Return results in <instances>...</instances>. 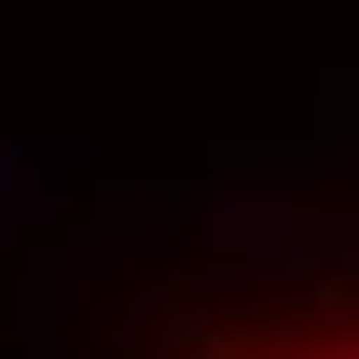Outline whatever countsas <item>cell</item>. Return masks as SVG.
<instances>
[{"mask_svg":"<svg viewBox=\"0 0 359 359\" xmlns=\"http://www.w3.org/2000/svg\"><path fill=\"white\" fill-rule=\"evenodd\" d=\"M194 359H359V290H318V304L263 318V332H208Z\"/></svg>","mask_w":359,"mask_h":359,"instance_id":"1","label":"cell"}]
</instances>
